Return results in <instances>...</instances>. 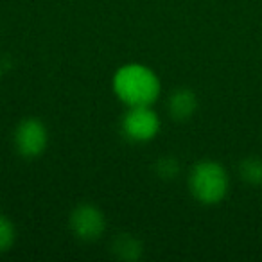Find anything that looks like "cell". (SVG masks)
Segmentation results:
<instances>
[{"instance_id":"cell-10","label":"cell","mask_w":262,"mask_h":262,"mask_svg":"<svg viewBox=\"0 0 262 262\" xmlns=\"http://www.w3.org/2000/svg\"><path fill=\"white\" fill-rule=\"evenodd\" d=\"M157 174L160 176V178L164 180H172L176 178V174L180 172V165L178 162H176V158L172 157H164L160 158V160L157 162Z\"/></svg>"},{"instance_id":"cell-4","label":"cell","mask_w":262,"mask_h":262,"mask_svg":"<svg viewBox=\"0 0 262 262\" xmlns=\"http://www.w3.org/2000/svg\"><path fill=\"white\" fill-rule=\"evenodd\" d=\"M47 127L41 120L34 119H24L15 129V146L22 157L34 158L40 157L47 147Z\"/></svg>"},{"instance_id":"cell-3","label":"cell","mask_w":262,"mask_h":262,"mask_svg":"<svg viewBox=\"0 0 262 262\" xmlns=\"http://www.w3.org/2000/svg\"><path fill=\"white\" fill-rule=\"evenodd\" d=\"M160 131V119L151 106H129L122 117V133L133 142H147Z\"/></svg>"},{"instance_id":"cell-9","label":"cell","mask_w":262,"mask_h":262,"mask_svg":"<svg viewBox=\"0 0 262 262\" xmlns=\"http://www.w3.org/2000/svg\"><path fill=\"white\" fill-rule=\"evenodd\" d=\"M15 226L6 215H0V253L8 251L15 243Z\"/></svg>"},{"instance_id":"cell-5","label":"cell","mask_w":262,"mask_h":262,"mask_svg":"<svg viewBox=\"0 0 262 262\" xmlns=\"http://www.w3.org/2000/svg\"><path fill=\"white\" fill-rule=\"evenodd\" d=\"M70 230L81 241H95L104 233L106 219L97 207L90 203L77 205L70 214Z\"/></svg>"},{"instance_id":"cell-8","label":"cell","mask_w":262,"mask_h":262,"mask_svg":"<svg viewBox=\"0 0 262 262\" xmlns=\"http://www.w3.org/2000/svg\"><path fill=\"white\" fill-rule=\"evenodd\" d=\"M239 176L253 187H262V157H246L239 164Z\"/></svg>"},{"instance_id":"cell-2","label":"cell","mask_w":262,"mask_h":262,"mask_svg":"<svg viewBox=\"0 0 262 262\" xmlns=\"http://www.w3.org/2000/svg\"><path fill=\"white\" fill-rule=\"evenodd\" d=\"M189 189L201 205H217L228 196L230 176L225 165L215 160H201L190 169Z\"/></svg>"},{"instance_id":"cell-6","label":"cell","mask_w":262,"mask_h":262,"mask_svg":"<svg viewBox=\"0 0 262 262\" xmlns=\"http://www.w3.org/2000/svg\"><path fill=\"white\" fill-rule=\"evenodd\" d=\"M169 115L178 122H185L196 113L198 110V97L190 88H178L174 94L169 97Z\"/></svg>"},{"instance_id":"cell-7","label":"cell","mask_w":262,"mask_h":262,"mask_svg":"<svg viewBox=\"0 0 262 262\" xmlns=\"http://www.w3.org/2000/svg\"><path fill=\"white\" fill-rule=\"evenodd\" d=\"M115 255L124 260H137L142 255V244L131 235H119L112 243Z\"/></svg>"},{"instance_id":"cell-1","label":"cell","mask_w":262,"mask_h":262,"mask_svg":"<svg viewBox=\"0 0 262 262\" xmlns=\"http://www.w3.org/2000/svg\"><path fill=\"white\" fill-rule=\"evenodd\" d=\"M113 90L127 106H151L160 95V79L144 65H124L113 76Z\"/></svg>"}]
</instances>
